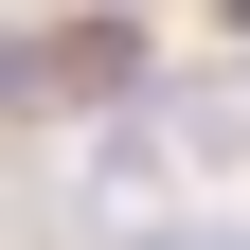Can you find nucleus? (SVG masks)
Listing matches in <instances>:
<instances>
[{
  "mask_svg": "<svg viewBox=\"0 0 250 250\" xmlns=\"http://www.w3.org/2000/svg\"><path fill=\"white\" fill-rule=\"evenodd\" d=\"M125 250H250V214H161V232H125Z\"/></svg>",
  "mask_w": 250,
  "mask_h": 250,
  "instance_id": "obj_1",
  "label": "nucleus"
},
{
  "mask_svg": "<svg viewBox=\"0 0 250 250\" xmlns=\"http://www.w3.org/2000/svg\"><path fill=\"white\" fill-rule=\"evenodd\" d=\"M232 36H250V0H232Z\"/></svg>",
  "mask_w": 250,
  "mask_h": 250,
  "instance_id": "obj_2",
  "label": "nucleus"
}]
</instances>
